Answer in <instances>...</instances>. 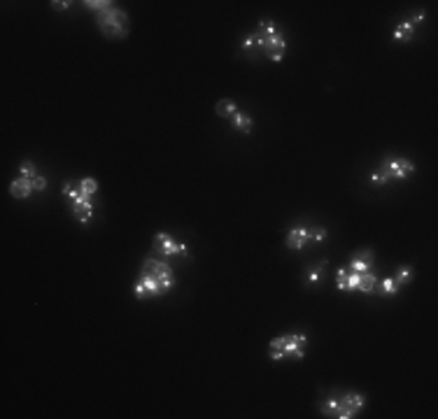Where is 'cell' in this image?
<instances>
[{
  "instance_id": "1",
  "label": "cell",
  "mask_w": 438,
  "mask_h": 419,
  "mask_svg": "<svg viewBox=\"0 0 438 419\" xmlns=\"http://www.w3.org/2000/svg\"><path fill=\"white\" fill-rule=\"evenodd\" d=\"M415 172V163L408 161V158H387L383 161V166L378 170L371 172V182L373 184H385V182H392V179H406Z\"/></svg>"
},
{
  "instance_id": "2",
  "label": "cell",
  "mask_w": 438,
  "mask_h": 419,
  "mask_svg": "<svg viewBox=\"0 0 438 419\" xmlns=\"http://www.w3.org/2000/svg\"><path fill=\"white\" fill-rule=\"evenodd\" d=\"M98 28L107 37H126L128 35V16L117 7L101 12L98 14Z\"/></svg>"
},
{
  "instance_id": "3",
  "label": "cell",
  "mask_w": 438,
  "mask_h": 419,
  "mask_svg": "<svg viewBox=\"0 0 438 419\" xmlns=\"http://www.w3.org/2000/svg\"><path fill=\"white\" fill-rule=\"evenodd\" d=\"M142 273L151 275V277L159 280V284L163 287V291H170L173 284H175V275H173V268L168 266V263L159 261V258H145V263H142Z\"/></svg>"
},
{
  "instance_id": "4",
  "label": "cell",
  "mask_w": 438,
  "mask_h": 419,
  "mask_svg": "<svg viewBox=\"0 0 438 419\" xmlns=\"http://www.w3.org/2000/svg\"><path fill=\"white\" fill-rule=\"evenodd\" d=\"M133 293H136L140 301H145V298H156V296H163V287L159 284V280L151 277V275L147 273H140V277H138V282L133 284Z\"/></svg>"
},
{
  "instance_id": "5",
  "label": "cell",
  "mask_w": 438,
  "mask_h": 419,
  "mask_svg": "<svg viewBox=\"0 0 438 419\" xmlns=\"http://www.w3.org/2000/svg\"><path fill=\"white\" fill-rule=\"evenodd\" d=\"M154 252L161 256H186V245L184 243H175L168 233H159L154 237Z\"/></svg>"
},
{
  "instance_id": "6",
  "label": "cell",
  "mask_w": 438,
  "mask_h": 419,
  "mask_svg": "<svg viewBox=\"0 0 438 419\" xmlns=\"http://www.w3.org/2000/svg\"><path fill=\"white\" fill-rule=\"evenodd\" d=\"M284 345V356H294V358H303L306 356V345H308V335L306 333H289V335H282Z\"/></svg>"
},
{
  "instance_id": "7",
  "label": "cell",
  "mask_w": 438,
  "mask_h": 419,
  "mask_svg": "<svg viewBox=\"0 0 438 419\" xmlns=\"http://www.w3.org/2000/svg\"><path fill=\"white\" fill-rule=\"evenodd\" d=\"M284 47H287V45H284V35H282V33H275V35L268 37V40L263 42L259 49H261L263 54L271 58V61L280 63V61H282V56H284Z\"/></svg>"
},
{
  "instance_id": "8",
  "label": "cell",
  "mask_w": 438,
  "mask_h": 419,
  "mask_svg": "<svg viewBox=\"0 0 438 419\" xmlns=\"http://www.w3.org/2000/svg\"><path fill=\"white\" fill-rule=\"evenodd\" d=\"M310 240V231L306 226H294L287 233V247L289 249H303V245Z\"/></svg>"
},
{
  "instance_id": "9",
  "label": "cell",
  "mask_w": 438,
  "mask_h": 419,
  "mask_svg": "<svg viewBox=\"0 0 438 419\" xmlns=\"http://www.w3.org/2000/svg\"><path fill=\"white\" fill-rule=\"evenodd\" d=\"M30 191H33V179H26V177H21V175L10 184V193L14 198H28Z\"/></svg>"
},
{
  "instance_id": "10",
  "label": "cell",
  "mask_w": 438,
  "mask_h": 419,
  "mask_svg": "<svg viewBox=\"0 0 438 419\" xmlns=\"http://www.w3.org/2000/svg\"><path fill=\"white\" fill-rule=\"evenodd\" d=\"M371 261H373V252L371 249H364V252H359L357 256H352L350 270H354V273H366L368 268H371Z\"/></svg>"
},
{
  "instance_id": "11",
  "label": "cell",
  "mask_w": 438,
  "mask_h": 419,
  "mask_svg": "<svg viewBox=\"0 0 438 419\" xmlns=\"http://www.w3.org/2000/svg\"><path fill=\"white\" fill-rule=\"evenodd\" d=\"M364 403H366V398H364V394H359V391H350V394H345L340 398V405L345 410H350V412L357 414L359 410L364 408Z\"/></svg>"
},
{
  "instance_id": "12",
  "label": "cell",
  "mask_w": 438,
  "mask_h": 419,
  "mask_svg": "<svg viewBox=\"0 0 438 419\" xmlns=\"http://www.w3.org/2000/svg\"><path fill=\"white\" fill-rule=\"evenodd\" d=\"M375 284H378V277H375L371 270H366V273L359 275L357 289H359V291H364V293H371V291H375Z\"/></svg>"
},
{
  "instance_id": "13",
  "label": "cell",
  "mask_w": 438,
  "mask_h": 419,
  "mask_svg": "<svg viewBox=\"0 0 438 419\" xmlns=\"http://www.w3.org/2000/svg\"><path fill=\"white\" fill-rule=\"evenodd\" d=\"M413 31H415V26L410 24V21H403V24H398L396 28H394V40L408 42L410 37H413Z\"/></svg>"
},
{
  "instance_id": "14",
  "label": "cell",
  "mask_w": 438,
  "mask_h": 419,
  "mask_svg": "<svg viewBox=\"0 0 438 419\" xmlns=\"http://www.w3.org/2000/svg\"><path fill=\"white\" fill-rule=\"evenodd\" d=\"M231 124H233V128H238V131H242V133L252 131V119H250L245 112H236V114L231 116Z\"/></svg>"
},
{
  "instance_id": "15",
  "label": "cell",
  "mask_w": 438,
  "mask_h": 419,
  "mask_svg": "<svg viewBox=\"0 0 438 419\" xmlns=\"http://www.w3.org/2000/svg\"><path fill=\"white\" fill-rule=\"evenodd\" d=\"M215 112H217L219 116H228V119H231V116L238 112V107H236V103L228 101V98H226V101H219V103H217Z\"/></svg>"
},
{
  "instance_id": "16",
  "label": "cell",
  "mask_w": 438,
  "mask_h": 419,
  "mask_svg": "<svg viewBox=\"0 0 438 419\" xmlns=\"http://www.w3.org/2000/svg\"><path fill=\"white\" fill-rule=\"evenodd\" d=\"M392 277H394V282H396L398 287H403V284H408L410 280H413V268H410V266H401L396 273L392 275Z\"/></svg>"
},
{
  "instance_id": "17",
  "label": "cell",
  "mask_w": 438,
  "mask_h": 419,
  "mask_svg": "<svg viewBox=\"0 0 438 419\" xmlns=\"http://www.w3.org/2000/svg\"><path fill=\"white\" fill-rule=\"evenodd\" d=\"M77 187H80V191L84 193V196H89V198L98 191V182L93 179V177H84V179H80V184H77Z\"/></svg>"
},
{
  "instance_id": "18",
  "label": "cell",
  "mask_w": 438,
  "mask_h": 419,
  "mask_svg": "<svg viewBox=\"0 0 438 419\" xmlns=\"http://www.w3.org/2000/svg\"><path fill=\"white\" fill-rule=\"evenodd\" d=\"M338 405H340L338 398H329V401H324V403H319V410H322L324 417H336Z\"/></svg>"
},
{
  "instance_id": "19",
  "label": "cell",
  "mask_w": 438,
  "mask_h": 419,
  "mask_svg": "<svg viewBox=\"0 0 438 419\" xmlns=\"http://www.w3.org/2000/svg\"><path fill=\"white\" fill-rule=\"evenodd\" d=\"M324 268H327V261H324V258H322V261H319L315 268H310V273H308V282H310V284H317L319 280H322Z\"/></svg>"
},
{
  "instance_id": "20",
  "label": "cell",
  "mask_w": 438,
  "mask_h": 419,
  "mask_svg": "<svg viewBox=\"0 0 438 419\" xmlns=\"http://www.w3.org/2000/svg\"><path fill=\"white\" fill-rule=\"evenodd\" d=\"M84 7H86V10H91V12H98V14H101V12L110 10L112 3H107V0H86Z\"/></svg>"
},
{
  "instance_id": "21",
  "label": "cell",
  "mask_w": 438,
  "mask_h": 419,
  "mask_svg": "<svg viewBox=\"0 0 438 419\" xmlns=\"http://www.w3.org/2000/svg\"><path fill=\"white\" fill-rule=\"evenodd\" d=\"M398 289H401V287H398V284L394 282V277H385L383 282H380V291H383L385 296H394V293H396Z\"/></svg>"
},
{
  "instance_id": "22",
  "label": "cell",
  "mask_w": 438,
  "mask_h": 419,
  "mask_svg": "<svg viewBox=\"0 0 438 419\" xmlns=\"http://www.w3.org/2000/svg\"><path fill=\"white\" fill-rule=\"evenodd\" d=\"M19 172H21V177H26V179H35L37 177V168L33 166L30 161H24L19 166Z\"/></svg>"
},
{
  "instance_id": "23",
  "label": "cell",
  "mask_w": 438,
  "mask_h": 419,
  "mask_svg": "<svg viewBox=\"0 0 438 419\" xmlns=\"http://www.w3.org/2000/svg\"><path fill=\"white\" fill-rule=\"evenodd\" d=\"M310 237L312 240H317V243H322L324 237H327V228H322V226H315L310 231Z\"/></svg>"
},
{
  "instance_id": "24",
  "label": "cell",
  "mask_w": 438,
  "mask_h": 419,
  "mask_svg": "<svg viewBox=\"0 0 438 419\" xmlns=\"http://www.w3.org/2000/svg\"><path fill=\"white\" fill-rule=\"evenodd\" d=\"M254 45H257V33H252V35H247V37H245V42H242V49L250 51Z\"/></svg>"
},
{
  "instance_id": "25",
  "label": "cell",
  "mask_w": 438,
  "mask_h": 419,
  "mask_svg": "<svg viewBox=\"0 0 438 419\" xmlns=\"http://www.w3.org/2000/svg\"><path fill=\"white\" fill-rule=\"evenodd\" d=\"M45 187H47V179H45V177H40V175H37L35 179H33V189H35V191H42V189H45Z\"/></svg>"
},
{
  "instance_id": "26",
  "label": "cell",
  "mask_w": 438,
  "mask_h": 419,
  "mask_svg": "<svg viewBox=\"0 0 438 419\" xmlns=\"http://www.w3.org/2000/svg\"><path fill=\"white\" fill-rule=\"evenodd\" d=\"M51 7H54V10H68V7H70V3H63V0H54V3H51Z\"/></svg>"
},
{
  "instance_id": "27",
  "label": "cell",
  "mask_w": 438,
  "mask_h": 419,
  "mask_svg": "<svg viewBox=\"0 0 438 419\" xmlns=\"http://www.w3.org/2000/svg\"><path fill=\"white\" fill-rule=\"evenodd\" d=\"M422 19H424V12H417V14H415L413 19H410V24L415 26V24H417V21H422Z\"/></svg>"
}]
</instances>
